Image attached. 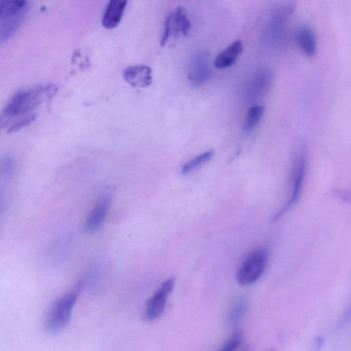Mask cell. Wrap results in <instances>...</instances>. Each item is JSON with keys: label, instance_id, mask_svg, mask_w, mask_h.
<instances>
[{"label": "cell", "instance_id": "1", "mask_svg": "<svg viewBox=\"0 0 351 351\" xmlns=\"http://www.w3.org/2000/svg\"><path fill=\"white\" fill-rule=\"evenodd\" d=\"M56 88L53 84H39L18 90L0 112V129L10 125L8 132H16L34 121V110L44 99H51Z\"/></svg>", "mask_w": 351, "mask_h": 351}, {"label": "cell", "instance_id": "2", "mask_svg": "<svg viewBox=\"0 0 351 351\" xmlns=\"http://www.w3.org/2000/svg\"><path fill=\"white\" fill-rule=\"evenodd\" d=\"M82 287L79 282L68 293L56 300L47 311L43 328L46 332L54 335L62 330L69 323L73 306Z\"/></svg>", "mask_w": 351, "mask_h": 351}, {"label": "cell", "instance_id": "3", "mask_svg": "<svg viewBox=\"0 0 351 351\" xmlns=\"http://www.w3.org/2000/svg\"><path fill=\"white\" fill-rule=\"evenodd\" d=\"M306 165V152L305 147H301L294 157L292 168V188L291 194L282 209L277 213L272 221L278 220L285 213L291 209L298 201L302 188Z\"/></svg>", "mask_w": 351, "mask_h": 351}, {"label": "cell", "instance_id": "4", "mask_svg": "<svg viewBox=\"0 0 351 351\" xmlns=\"http://www.w3.org/2000/svg\"><path fill=\"white\" fill-rule=\"evenodd\" d=\"M267 252L264 248L253 251L240 266L237 280L241 285H249L259 279L267 263Z\"/></svg>", "mask_w": 351, "mask_h": 351}, {"label": "cell", "instance_id": "5", "mask_svg": "<svg viewBox=\"0 0 351 351\" xmlns=\"http://www.w3.org/2000/svg\"><path fill=\"white\" fill-rule=\"evenodd\" d=\"M191 24L187 16L186 10L183 7H178L166 18L163 34L161 38V46H164L169 39L173 36L181 34L186 36L191 29Z\"/></svg>", "mask_w": 351, "mask_h": 351}, {"label": "cell", "instance_id": "6", "mask_svg": "<svg viewBox=\"0 0 351 351\" xmlns=\"http://www.w3.org/2000/svg\"><path fill=\"white\" fill-rule=\"evenodd\" d=\"M175 280L168 278L163 282L154 295L147 301L143 313V318L147 322H152L159 318L163 313L166 301L172 291Z\"/></svg>", "mask_w": 351, "mask_h": 351}, {"label": "cell", "instance_id": "7", "mask_svg": "<svg viewBox=\"0 0 351 351\" xmlns=\"http://www.w3.org/2000/svg\"><path fill=\"white\" fill-rule=\"evenodd\" d=\"M210 69L208 63L207 55L199 51L191 60L188 78L193 86H199L206 82L210 77Z\"/></svg>", "mask_w": 351, "mask_h": 351}, {"label": "cell", "instance_id": "8", "mask_svg": "<svg viewBox=\"0 0 351 351\" xmlns=\"http://www.w3.org/2000/svg\"><path fill=\"white\" fill-rule=\"evenodd\" d=\"M111 204L110 195L102 197L90 210L84 223V230L88 233L97 232L103 224Z\"/></svg>", "mask_w": 351, "mask_h": 351}, {"label": "cell", "instance_id": "9", "mask_svg": "<svg viewBox=\"0 0 351 351\" xmlns=\"http://www.w3.org/2000/svg\"><path fill=\"white\" fill-rule=\"evenodd\" d=\"M271 80V76L268 71H258L245 85V97L250 100L262 97L268 89Z\"/></svg>", "mask_w": 351, "mask_h": 351}, {"label": "cell", "instance_id": "10", "mask_svg": "<svg viewBox=\"0 0 351 351\" xmlns=\"http://www.w3.org/2000/svg\"><path fill=\"white\" fill-rule=\"evenodd\" d=\"M123 77L133 86L146 87L152 83V69L145 65L130 66L123 71Z\"/></svg>", "mask_w": 351, "mask_h": 351}, {"label": "cell", "instance_id": "11", "mask_svg": "<svg viewBox=\"0 0 351 351\" xmlns=\"http://www.w3.org/2000/svg\"><path fill=\"white\" fill-rule=\"evenodd\" d=\"M128 0H110L105 10L102 25L107 29L116 27L120 23Z\"/></svg>", "mask_w": 351, "mask_h": 351}, {"label": "cell", "instance_id": "12", "mask_svg": "<svg viewBox=\"0 0 351 351\" xmlns=\"http://www.w3.org/2000/svg\"><path fill=\"white\" fill-rule=\"evenodd\" d=\"M242 51V42L234 41L217 55L215 60V66L218 69H224L232 66Z\"/></svg>", "mask_w": 351, "mask_h": 351}, {"label": "cell", "instance_id": "13", "mask_svg": "<svg viewBox=\"0 0 351 351\" xmlns=\"http://www.w3.org/2000/svg\"><path fill=\"white\" fill-rule=\"evenodd\" d=\"M296 42L302 52L308 56L316 52V40L314 33L308 27H302L296 34Z\"/></svg>", "mask_w": 351, "mask_h": 351}, {"label": "cell", "instance_id": "14", "mask_svg": "<svg viewBox=\"0 0 351 351\" xmlns=\"http://www.w3.org/2000/svg\"><path fill=\"white\" fill-rule=\"evenodd\" d=\"M25 15L0 20V43L8 40L21 25Z\"/></svg>", "mask_w": 351, "mask_h": 351}, {"label": "cell", "instance_id": "15", "mask_svg": "<svg viewBox=\"0 0 351 351\" xmlns=\"http://www.w3.org/2000/svg\"><path fill=\"white\" fill-rule=\"evenodd\" d=\"M264 112V106L262 105H254L247 111L244 123L243 131L251 132L258 123Z\"/></svg>", "mask_w": 351, "mask_h": 351}, {"label": "cell", "instance_id": "16", "mask_svg": "<svg viewBox=\"0 0 351 351\" xmlns=\"http://www.w3.org/2000/svg\"><path fill=\"white\" fill-rule=\"evenodd\" d=\"M247 306L245 298H241L232 307L228 313L227 322L230 326H235L243 317Z\"/></svg>", "mask_w": 351, "mask_h": 351}, {"label": "cell", "instance_id": "17", "mask_svg": "<svg viewBox=\"0 0 351 351\" xmlns=\"http://www.w3.org/2000/svg\"><path fill=\"white\" fill-rule=\"evenodd\" d=\"M213 150H208L189 160L182 167V173L184 175L193 171L198 167L208 161L213 156Z\"/></svg>", "mask_w": 351, "mask_h": 351}, {"label": "cell", "instance_id": "18", "mask_svg": "<svg viewBox=\"0 0 351 351\" xmlns=\"http://www.w3.org/2000/svg\"><path fill=\"white\" fill-rule=\"evenodd\" d=\"M14 170V161L10 157H5L0 161L1 179H9Z\"/></svg>", "mask_w": 351, "mask_h": 351}, {"label": "cell", "instance_id": "19", "mask_svg": "<svg viewBox=\"0 0 351 351\" xmlns=\"http://www.w3.org/2000/svg\"><path fill=\"white\" fill-rule=\"evenodd\" d=\"M243 335L241 331L235 332L233 335L223 344V351H232L237 349L242 343Z\"/></svg>", "mask_w": 351, "mask_h": 351}, {"label": "cell", "instance_id": "20", "mask_svg": "<svg viewBox=\"0 0 351 351\" xmlns=\"http://www.w3.org/2000/svg\"><path fill=\"white\" fill-rule=\"evenodd\" d=\"M4 206H5V204H4V197L2 195V194L0 193V215L1 214V213L3 210Z\"/></svg>", "mask_w": 351, "mask_h": 351}]
</instances>
